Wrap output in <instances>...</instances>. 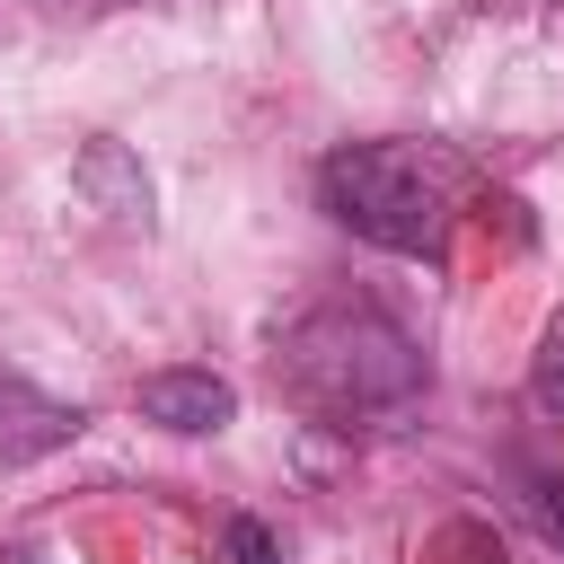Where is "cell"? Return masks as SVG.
Returning a JSON list of instances; mask_svg holds the SVG:
<instances>
[{
  "label": "cell",
  "instance_id": "obj_8",
  "mask_svg": "<svg viewBox=\"0 0 564 564\" xmlns=\"http://www.w3.org/2000/svg\"><path fill=\"white\" fill-rule=\"evenodd\" d=\"M0 564H35V555H26V546H0Z\"/></svg>",
  "mask_w": 564,
  "mask_h": 564
},
{
  "label": "cell",
  "instance_id": "obj_5",
  "mask_svg": "<svg viewBox=\"0 0 564 564\" xmlns=\"http://www.w3.org/2000/svg\"><path fill=\"white\" fill-rule=\"evenodd\" d=\"M79 185H88L97 212H115L123 229H150V176H141L115 141H88V150H79Z\"/></svg>",
  "mask_w": 564,
  "mask_h": 564
},
{
  "label": "cell",
  "instance_id": "obj_9",
  "mask_svg": "<svg viewBox=\"0 0 564 564\" xmlns=\"http://www.w3.org/2000/svg\"><path fill=\"white\" fill-rule=\"evenodd\" d=\"M97 9H115V0H97Z\"/></svg>",
  "mask_w": 564,
  "mask_h": 564
},
{
  "label": "cell",
  "instance_id": "obj_6",
  "mask_svg": "<svg viewBox=\"0 0 564 564\" xmlns=\"http://www.w3.org/2000/svg\"><path fill=\"white\" fill-rule=\"evenodd\" d=\"M229 555H238V564H282V555H273V538H264V520H256V511H238V520H229Z\"/></svg>",
  "mask_w": 564,
  "mask_h": 564
},
{
  "label": "cell",
  "instance_id": "obj_3",
  "mask_svg": "<svg viewBox=\"0 0 564 564\" xmlns=\"http://www.w3.org/2000/svg\"><path fill=\"white\" fill-rule=\"evenodd\" d=\"M79 432H88V414L70 397H53V388H35L26 370L0 361V467H35V458L70 449Z\"/></svg>",
  "mask_w": 564,
  "mask_h": 564
},
{
  "label": "cell",
  "instance_id": "obj_7",
  "mask_svg": "<svg viewBox=\"0 0 564 564\" xmlns=\"http://www.w3.org/2000/svg\"><path fill=\"white\" fill-rule=\"evenodd\" d=\"M538 405H555V414H564V335L538 352Z\"/></svg>",
  "mask_w": 564,
  "mask_h": 564
},
{
  "label": "cell",
  "instance_id": "obj_4",
  "mask_svg": "<svg viewBox=\"0 0 564 564\" xmlns=\"http://www.w3.org/2000/svg\"><path fill=\"white\" fill-rule=\"evenodd\" d=\"M132 414L159 423V432H229L238 423V388L220 370H194V361H167L132 388Z\"/></svg>",
  "mask_w": 564,
  "mask_h": 564
},
{
  "label": "cell",
  "instance_id": "obj_2",
  "mask_svg": "<svg viewBox=\"0 0 564 564\" xmlns=\"http://www.w3.org/2000/svg\"><path fill=\"white\" fill-rule=\"evenodd\" d=\"M273 379L326 423H370L423 397V352L397 317L335 300V308H300L273 335Z\"/></svg>",
  "mask_w": 564,
  "mask_h": 564
},
{
  "label": "cell",
  "instance_id": "obj_1",
  "mask_svg": "<svg viewBox=\"0 0 564 564\" xmlns=\"http://www.w3.org/2000/svg\"><path fill=\"white\" fill-rule=\"evenodd\" d=\"M458 194H467V159L441 141H344L317 159V203L388 256L441 264L458 229Z\"/></svg>",
  "mask_w": 564,
  "mask_h": 564
}]
</instances>
